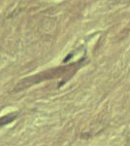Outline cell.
Masks as SVG:
<instances>
[{"mask_svg":"<svg viewBox=\"0 0 130 146\" xmlns=\"http://www.w3.org/2000/svg\"><path fill=\"white\" fill-rule=\"evenodd\" d=\"M16 118V115H15V114H8L3 117H0V127L12 123Z\"/></svg>","mask_w":130,"mask_h":146,"instance_id":"obj_1","label":"cell"}]
</instances>
